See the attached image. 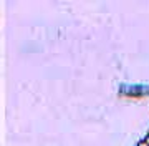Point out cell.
<instances>
[{
    "label": "cell",
    "mask_w": 149,
    "mask_h": 146,
    "mask_svg": "<svg viewBox=\"0 0 149 146\" xmlns=\"http://www.w3.org/2000/svg\"><path fill=\"white\" fill-rule=\"evenodd\" d=\"M138 146H149V145H148V141L144 140V141H141V143H139V145H138Z\"/></svg>",
    "instance_id": "6da1fadb"
}]
</instances>
